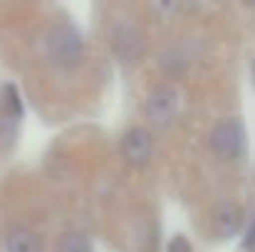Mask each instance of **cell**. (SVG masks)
Here are the masks:
<instances>
[{
  "label": "cell",
  "instance_id": "2",
  "mask_svg": "<svg viewBox=\"0 0 255 252\" xmlns=\"http://www.w3.org/2000/svg\"><path fill=\"white\" fill-rule=\"evenodd\" d=\"M211 146L223 159H236L243 154L246 146V129L241 119H223L211 131Z\"/></svg>",
  "mask_w": 255,
  "mask_h": 252
},
{
  "label": "cell",
  "instance_id": "5",
  "mask_svg": "<svg viewBox=\"0 0 255 252\" xmlns=\"http://www.w3.org/2000/svg\"><path fill=\"white\" fill-rule=\"evenodd\" d=\"M151 149H154L151 136H149V131L141 129V126L129 129V131L124 134V139H122V154H124V159H127L129 164H134V166H144V164L151 159Z\"/></svg>",
  "mask_w": 255,
  "mask_h": 252
},
{
  "label": "cell",
  "instance_id": "11",
  "mask_svg": "<svg viewBox=\"0 0 255 252\" xmlns=\"http://www.w3.org/2000/svg\"><path fill=\"white\" fill-rule=\"evenodd\" d=\"M166 252H193V250H191V245H188V240L183 235H173Z\"/></svg>",
  "mask_w": 255,
  "mask_h": 252
},
{
  "label": "cell",
  "instance_id": "7",
  "mask_svg": "<svg viewBox=\"0 0 255 252\" xmlns=\"http://www.w3.org/2000/svg\"><path fill=\"white\" fill-rule=\"evenodd\" d=\"M7 252H42V245L30 228H12L7 233Z\"/></svg>",
  "mask_w": 255,
  "mask_h": 252
},
{
  "label": "cell",
  "instance_id": "4",
  "mask_svg": "<svg viewBox=\"0 0 255 252\" xmlns=\"http://www.w3.org/2000/svg\"><path fill=\"white\" fill-rule=\"evenodd\" d=\"M109 42H112L114 55L122 62H136L144 55V35L136 25H127V22L114 25L112 35H109Z\"/></svg>",
  "mask_w": 255,
  "mask_h": 252
},
{
  "label": "cell",
  "instance_id": "10",
  "mask_svg": "<svg viewBox=\"0 0 255 252\" xmlns=\"http://www.w3.org/2000/svg\"><path fill=\"white\" fill-rule=\"evenodd\" d=\"M2 96H5V106H2V111H7L10 116L20 119V116H22V104H20V94H17V89H15L12 84H7V86L2 89Z\"/></svg>",
  "mask_w": 255,
  "mask_h": 252
},
{
  "label": "cell",
  "instance_id": "13",
  "mask_svg": "<svg viewBox=\"0 0 255 252\" xmlns=\"http://www.w3.org/2000/svg\"><path fill=\"white\" fill-rule=\"evenodd\" d=\"M253 77H255V67H253Z\"/></svg>",
  "mask_w": 255,
  "mask_h": 252
},
{
  "label": "cell",
  "instance_id": "12",
  "mask_svg": "<svg viewBox=\"0 0 255 252\" xmlns=\"http://www.w3.org/2000/svg\"><path fill=\"white\" fill-rule=\"evenodd\" d=\"M251 245H255V220L253 225L248 228V238H246V248H251Z\"/></svg>",
  "mask_w": 255,
  "mask_h": 252
},
{
  "label": "cell",
  "instance_id": "1",
  "mask_svg": "<svg viewBox=\"0 0 255 252\" xmlns=\"http://www.w3.org/2000/svg\"><path fill=\"white\" fill-rule=\"evenodd\" d=\"M47 52L52 57L55 65L60 67H75L80 65L82 55H85V42H82V35L77 27L62 22V25H55L47 35Z\"/></svg>",
  "mask_w": 255,
  "mask_h": 252
},
{
  "label": "cell",
  "instance_id": "8",
  "mask_svg": "<svg viewBox=\"0 0 255 252\" xmlns=\"http://www.w3.org/2000/svg\"><path fill=\"white\" fill-rule=\"evenodd\" d=\"M15 124H17L15 116H10L7 111H0V149L2 151L10 149L12 141H15V131H17Z\"/></svg>",
  "mask_w": 255,
  "mask_h": 252
},
{
  "label": "cell",
  "instance_id": "9",
  "mask_svg": "<svg viewBox=\"0 0 255 252\" xmlns=\"http://www.w3.org/2000/svg\"><path fill=\"white\" fill-rule=\"evenodd\" d=\"M57 252H92V245L82 233H70V235L62 238Z\"/></svg>",
  "mask_w": 255,
  "mask_h": 252
},
{
  "label": "cell",
  "instance_id": "6",
  "mask_svg": "<svg viewBox=\"0 0 255 252\" xmlns=\"http://www.w3.org/2000/svg\"><path fill=\"white\" fill-rule=\"evenodd\" d=\"M243 225V210L238 203L233 200H221L213 208V233L218 235V240H228L233 238Z\"/></svg>",
  "mask_w": 255,
  "mask_h": 252
},
{
  "label": "cell",
  "instance_id": "3",
  "mask_svg": "<svg viewBox=\"0 0 255 252\" xmlns=\"http://www.w3.org/2000/svg\"><path fill=\"white\" fill-rule=\"evenodd\" d=\"M176 109H178V94L171 84H159L151 89V94L146 99V116L151 119L154 126H159V129L169 126L176 116Z\"/></svg>",
  "mask_w": 255,
  "mask_h": 252
}]
</instances>
